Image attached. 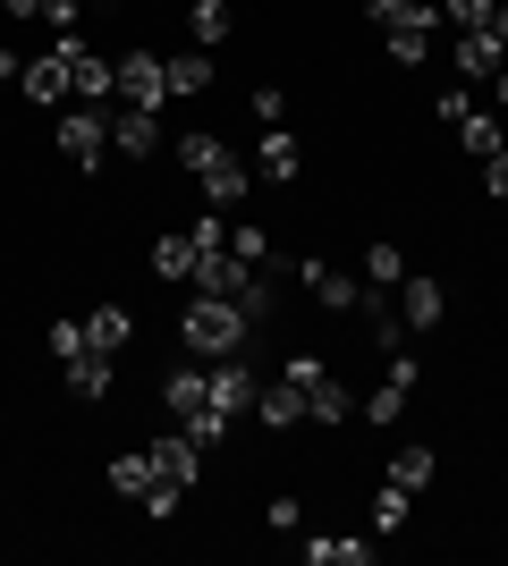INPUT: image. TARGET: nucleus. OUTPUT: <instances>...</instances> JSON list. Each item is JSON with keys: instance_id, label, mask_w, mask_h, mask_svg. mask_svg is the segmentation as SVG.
Returning a JSON list of instances; mask_svg holds the SVG:
<instances>
[{"instance_id": "1", "label": "nucleus", "mask_w": 508, "mask_h": 566, "mask_svg": "<svg viewBox=\"0 0 508 566\" xmlns=\"http://www.w3.org/2000/svg\"><path fill=\"white\" fill-rule=\"evenodd\" d=\"M178 338H187L195 364H220V355H238L246 338H255V313H246L238 296H187V313H178Z\"/></svg>"}, {"instance_id": "2", "label": "nucleus", "mask_w": 508, "mask_h": 566, "mask_svg": "<svg viewBox=\"0 0 508 566\" xmlns=\"http://www.w3.org/2000/svg\"><path fill=\"white\" fill-rule=\"evenodd\" d=\"M364 18L382 25L390 69H424L440 43V0H364Z\"/></svg>"}, {"instance_id": "3", "label": "nucleus", "mask_w": 508, "mask_h": 566, "mask_svg": "<svg viewBox=\"0 0 508 566\" xmlns=\"http://www.w3.org/2000/svg\"><path fill=\"white\" fill-rule=\"evenodd\" d=\"M162 398H169V415H178V431H187V440H204V449H212L220 431H229V415L212 406V373H204L195 355L178 364V373H169V389H162Z\"/></svg>"}, {"instance_id": "4", "label": "nucleus", "mask_w": 508, "mask_h": 566, "mask_svg": "<svg viewBox=\"0 0 508 566\" xmlns=\"http://www.w3.org/2000/svg\"><path fill=\"white\" fill-rule=\"evenodd\" d=\"M178 161H187L195 178H204V203H238V195H246V178H255V169H246V161H238V153H229L220 136H178Z\"/></svg>"}, {"instance_id": "5", "label": "nucleus", "mask_w": 508, "mask_h": 566, "mask_svg": "<svg viewBox=\"0 0 508 566\" xmlns=\"http://www.w3.org/2000/svg\"><path fill=\"white\" fill-rule=\"evenodd\" d=\"M51 144H60V161H69V169H102V153H111V118H102L94 102H76V111L51 118Z\"/></svg>"}, {"instance_id": "6", "label": "nucleus", "mask_w": 508, "mask_h": 566, "mask_svg": "<svg viewBox=\"0 0 508 566\" xmlns=\"http://www.w3.org/2000/svg\"><path fill=\"white\" fill-rule=\"evenodd\" d=\"M111 491H120V499H136V507H145L153 524H169V516H178V499H187V491H169L162 473H153V449L120 457V465H111Z\"/></svg>"}, {"instance_id": "7", "label": "nucleus", "mask_w": 508, "mask_h": 566, "mask_svg": "<svg viewBox=\"0 0 508 566\" xmlns=\"http://www.w3.org/2000/svg\"><path fill=\"white\" fill-rule=\"evenodd\" d=\"M51 51H60V69H69V102H111L120 94V69H111L102 51H85L76 34H60Z\"/></svg>"}, {"instance_id": "8", "label": "nucleus", "mask_w": 508, "mask_h": 566, "mask_svg": "<svg viewBox=\"0 0 508 566\" xmlns=\"http://www.w3.org/2000/svg\"><path fill=\"white\" fill-rule=\"evenodd\" d=\"M111 69H120V102H127V111H162V102H169V60H153V51H120Z\"/></svg>"}, {"instance_id": "9", "label": "nucleus", "mask_w": 508, "mask_h": 566, "mask_svg": "<svg viewBox=\"0 0 508 566\" xmlns=\"http://www.w3.org/2000/svg\"><path fill=\"white\" fill-rule=\"evenodd\" d=\"M415 380H424V364H415V355H390V373H382V389H373V398L356 406V415H373V423H398V415H407V398H415Z\"/></svg>"}, {"instance_id": "10", "label": "nucleus", "mask_w": 508, "mask_h": 566, "mask_svg": "<svg viewBox=\"0 0 508 566\" xmlns=\"http://www.w3.org/2000/svg\"><path fill=\"white\" fill-rule=\"evenodd\" d=\"M440 313H449V287L407 271V280H398V331H440Z\"/></svg>"}, {"instance_id": "11", "label": "nucleus", "mask_w": 508, "mask_h": 566, "mask_svg": "<svg viewBox=\"0 0 508 566\" xmlns=\"http://www.w3.org/2000/svg\"><path fill=\"white\" fill-rule=\"evenodd\" d=\"M60 373H69V398H76V406H102V398H111V380H120V355L85 347L76 364H60Z\"/></svg>"}, {"instance_id": "12", "label": "nucleus", "mask_w": 508, "mask_h": 566, "mask_svg": "<svg viewBox=\"0 0 508 566\" xmlns=\"http://www.w3.org/2000/svg\"><path fill=\"white\" fill-rule=\"evenodd\" d=\"M153 473H162L169 491H195V473H204V440H187V431L153 440Z\"/></svg>"}, {"instance_id": "13", "label": "nucleus", "mask_w": 508, "mask_h": 566, "mask_svg": "<svg viewBox=\"0 0 508 566\" xmlns=\"http://www.w3.org/2000/svg\"><path fill=\"white\" fill-rule=\"evenodd\" d=\"M255 169H263L271 187H297V178H305V153H297V136H289V127L255 136Z\"/></svg>"}, {"instance_id": "14", "label": "nucleus", "mask_w": 508, "mask_h": 566, "mask_svg": "<svg viewBox=\"0 0 508 566\" xmlns=\"http://www.w3.org/2000/svg\"><path fill=\"white\" fill-rule=\"evenodd\" d=\"M18 85H25V102H34V111H60V102H69V69H60V51L25 60V69H18Z\"/></svg>"}, {"instance_id": "15", "label": "nucleus", "mask_w": 508, "mask_h": 566, "mask_svg": "<svg viewBox=\"0 0 508 566\" xmlns=\"http://www.w3.org/2000/svg\"><path fill=\"white\" fill-rule=\"evenodd\" d=\"M297 280H305V296H322L331 313H356L364 305V287L348 280V271H331V262H297Z\"/></svg>"}, {"instance_id": "16", "label": "nucleus", "mask_w": 508, "mask_h": 566, "mask_svg": "<svg viewBox=\"0 0 508 566\" xmlns=\"http://www.w3.org/2000/svg\"><path fill=\"white\" fill-rule=\"evenodd\" d=\"M111 144H120L127 161H145V153H162V111H120V127H111Z\"/></svg>"}, {"instance_id": "17", "label": "nucleus", "mask_w": 508, "mask_h": 566, "mask_svg": "<svg viewBox=\"0 0 508 566\" xmlns=\"http://www.w3.org/2000/svg\"><path fill=\"white\" fill-rule=\"evenodd\" d=\"M508 69V51L491 43V34H458V85H484V76Z\"/></svg>"}, {"instance_id": "18", "label": "nucleus", "mask_w": 508, "mask_h": 566, "mask_svg": "<svg viewBox=\"0 0 508 566\" xmlns=\"http://www.w3.org/2000/svg\"><path fill=\"white\" fill-rule=\"evenodd\" d=\"M212 406H220V415H238V406H255V373H246L238 355H220V364H212Z\"/></svg>"}, {"instance_id": "19", "label": "nucleus", "mask_w": 508, "mask_h": 566, "mask_svg": "<svg viewBox=\"0 0 508 566\" xmlns=\"http://www.w3.org/2000/svg\"><path fill=\"white\" fill-rule=\"evenodd\" d=\"M153 280H195V237L187 229L153 237Z\"/></svg>"}, {"instance_id": "20", "label": "nucleus", "mask_w": 508, "mask_h": 566, "mask_svg": "<svg viewBox=\"0 0 508 566\" xmlns=\"http://www.w3.org/2000/svg\"><path fill=\"white\" fill-rule=\"evenodd\" d=\"M255 406H263V423H271V431L305 423V389H297V380H271V389H255Z\"/></svg>"}, {"instance_id": "21", "label": "nucleus", "mask_w": 508, "mask_h": 566, "mask_svg": "<svg viewBox=\"0 0 508 566\" xmlns=\"http://www.w3.org/2000/svg\"><path fill=\"white\" fill-rule=\"evenodd\" d=\"M305 558H314V566H373V542H348V533H314V542H305Z\"/></svg>"}, {"instance_id": "22", "label": "nucleus", "mask_w": 508, "mask_h": 566, "mask_svg": "<svg viewBox=\"0 0 508 566\" xmlns=\"http://www.w3.org/2000/svg\"><path fill=\"white\" fill-rule=\"evenodd\" d=\"M85 338H94V347H102V355H120V347H127V338H136V313H127V305H102V313H94V322H85Z\"/></svg>"}, {"instance_id": "23", "label": "nucleus", "mask_w": 508, "mask_h": 566, "mask_svg": "<svg viewBox=\"0 0 508 566\" xmlns=\"http://www.w3.org/2000/svg\"><path fill=\"white\" fill-rule=\"evenodd\" d=\"M187 25H195V43L212 51V43H229V25H238V18H229V0H187Z\"/></svg>"}, {"instance_id": "24", "label": "nucleus", "mask_w": 508, "mask_h": 566, "mask_svg": "<svg viewBox=\"0 0 508 566\" xmlns=\"http://www.w3.org/2000/svg\"><path fill=\"white\" fill-rule=\"evenodd\" d=\"M407 507H415V491H398V482H382V491H373V533H407Z\"/></svg>"}, {"instance_id": "25", "label": "nucleus", "mask_w": 508, "mask_h": 566, "mask_svg": "<svg viewBox=\"0 0 508 566\" xmlns=\"http://www.w3.org/2000/svg\"><path fill=\"white\" fill-rule=\"evenodd\" d=\"M212 85V51H187V60H169V102H187Z\"/></svg>"}, {"instance_id": "26", "label": "nucleus", "mask_w": 508, "mask_h": 566, "mask_svg": "<svg viewBox=\"0 0 508 566\" xmlns=\"http://www.w3.org/2000/svg\"><path fill=\"white\" fill-rule=\"evenodd\" d=\"M433 449H398V457H390V482H398V491H433Z\"/></svg>"}, {"instance_id": "27", "label": "nucleus", "mask_w": 508, "mask_h": 566, "mask_svg": "<svg viewBox=\"0 0 508 566\" xmlns=\"http://www.w3.org/2000/svg\"><path fill=\"white\" fill-rule=\"evenodd\" d=\"M407 280V254L398 245H364V287H398Z\"/></svg>"}, {"instance_id": "28", "label": "nucleus", "mask_w": 508, "mask_h": 566, "mask_svg": "<svg viewBox=\"0 0 508 566\" xmlns=\"http://www.w3.org/2000/svg\"><path fill=\"white\" fill-rule=\"evenodd\" d=\"M348 415H356V398H348L339 380H322L314 398H305V423H348Z\"/></svg>"}, {"instance_id": "29", "label": "nucleus", "mask_w": 508, "mask_h": 566, "mask_svg": "<svg viewBox=\"0 0 508 566\" xmlns=\"http://www.w3.org/2000/svg\"><path fill=\"white\" fill-rule=\"evenodd\" d=\"M229 245H238V262H255V271L271 262V237L255 229V220H229Z\"/></svg>"}, {"instance_id": "30", "label": "nucleus", "mask_w": 508, "mask_h": 566, "mask_svg": "<svg viewBox=\"0 0 508 566\" xmlns=\"http://www.w3.org/2000/svg\"><path fill=\"white\" fill-rule=\"evenodd\" d=\"M484 18H491V0H440V25H449V34H475Z\"/></svg>"}, {"instance_id": "31", "label": "nucleus", "mask_w": 508, "mask_h": 566, "mask_svg": "<svg viewBox=\"0 0 508 566\" xmlns=\"http://www.w3.org/2000/svg\"><path fill=\"white\" fill-rule=\"evenodd\" d=\"M85 347H94V338H85V322H51V364H76Z\"/></svg>"}, {"instance_id": "32", "label": "nucleus", "mask_w": 508, "mask_h": 566, "mask_svg": "<svg viewBox=\"0 0 508 566\" xmlns=\"http://www.w3.org/2000/svg\"><path fill=\"white\" fill-rule=\"evenodd\" d=\"M263 524H271V533H297V524H305V499H297V491H280V499L263 507Z\"/></svg>"}, {"instance_id": "33", "label": "nucleus", "mask_w": 508, "mask_h": 566, "mask_svg": "<svg viewBox=\"0 0 508 566\" xmlns=\"http://www.w3.org/2000/svg\"><path fill=\"white\" fill-rule=\"evenodd\" d=\"M280 380H297V389L314 398V389H322V380H331V373H322V355H289V373H280Z\"/></svg>"}, {"instance_id": "34", "label": "nucleus", "mask_w": 508, "mask_h": 566, "mask_svg": "<svg viewBox=\"0 0 508 566\" xmlns=\"http://www.w3.org/2000/svg\"><path fill=\"white\" fill-rule=\"evenodd\" d=\"M255 118H263V127H280V118H289V94H280V85H255Z\"/></svg>"}, {"instance_id": "35", "label": "nucleus", "mask_w": 508, "mask_h": 566, "mask_svg": "<svg viewBox=\"0 0 508 566\" xmlns=\"http://www.w3.org/2000/svg\"><path fill=\"white\" fill-rule=\"evenodd\" d=\"M484 195H500V203H508V144H500V153L484 161Z\"/></svg>"}, {"instance_id": "36", "label": "nucleus", "mask_w": 508, "mask_h": 566, "mask_svg": "<svg viewBox=\"0 0 508 566\" xmlns=\"http://www.w3.org/2000/svg\"><path fill=\"white\" fill-rule=\"evenodd\" d=\"M9 18H51V0H0Z\"/></svg>"}, {"instance_id": "37", "label": "nucleus", "mask_w": 508, "mask_h": 566, "mask_svg": "<svg viewBox=\"0 0 508 566\" xmlns=\"http://www.w3.org/2000/svg\"><path fill=\"white\" fill-rule=\"evenodd\" d=\"M25 69V60H18V51H0V85H9V76H18Z\"/></svg>"}, {"instance_id": "38", "label": "nucleus", "mask_w": 508, "mask_h": 566, "mask_svg": "<svg viewBox=\"0 0 508 566\" xmlns=\"http://www.w3.org/2000/svg\"><path fill=\"white\" fill-rule=\"evenodd\" d=\"M491 85H500V111H508V69H500V76H491Z\"/></svg>"}]
</instances>
